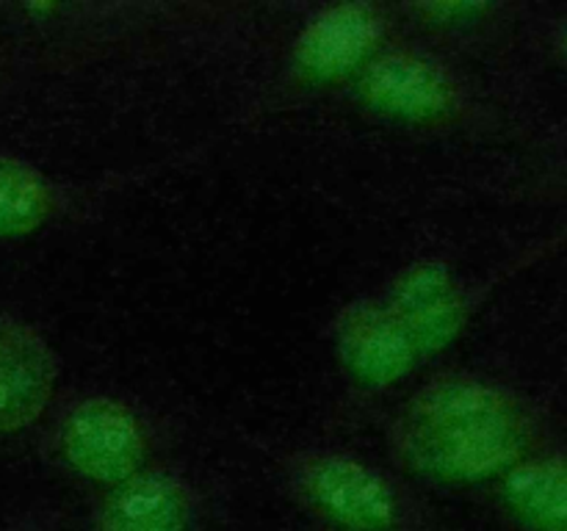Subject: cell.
I'll return each instance as SVG.
<instances>
[{"label":"cell","instance_id":"3","mask_svg":"<svg viewBox=\"0 0 567 531\" xmlns=\"http://www.w3.org/2000/svg\"><path fill=\"white\" fill-rule=\"evenodd\" d=\"M169 429L138 398L109 391H61L42 424V454L94 496L164 462Z\"/></svg>","mask_w":567,"mask_h":531},{"label":"cell","instance_id":"10","mask_svg":"<svg viewBox=\"0 0 567 531\" xmlns=\"http://www.w3.org/2000/svg\"><path fill=\"white\" fill-rule=\"evenodd\" d=\"M92 186L39 169L20 155L0 153V241H22L75 216Z\"/></svg>","mask_w":567,"mask_h":531},{"label":"cell","instance_id":"2","mask_svg":"<svg viewBox=\"0 0 567 531\" xmlns=\"http://www.w3.org/2000/svg\"><path fill=\"white\" fill-rule=\"evenodd\" d=\"M280 496L321 531H432L430 501L391 465L341 446L277 448L269 454Z\"/></svg>","mask_w":567,"mask_h":531},{"label":"cell","instance_id":"9","mask_svg":"<svg viewBox=\"0 0 567 531\" xmlns=\"http://www.w3.org/2000/svg\"><path fill=\"white\" fill-rule=\"evenodd\" d=\"M203 490L181 465L164 462L94 496L89 531H194Z\"/></svg>","mask_w":567,"mask_h":531},{"label":"cell","instance_id":"7","mask_svg":"<svg viewBox=\"0 0 567 531\" xmlns=\"http://www.w3.org/2000/svg\"><path fill=\"white\" fill-rule=\"evenodd\" d=\"M330 346L349 391L363 398L396 391L426 363L380 293H365L338 310L330 321Z\"/></svg>","mask_w":567,"mask_h":531},{"label":"cell","instance_id":"14","mask_svg":"<svg viewBox=\"0 0 567 531\" xmlns=\"http://www.w3.org/2000/svg\"><path fill=\"white\" fill-rule=\"evenodd\" d=\"M316 531H321V529H316Z\"/></svg>","mask_w":567,"mask_h":531},{"label":"cell","instance_id":"13","mask_svg":"<svg viewBox=\"0 0 567 531\" xmlns=\"http://www.w3.org/2000/svg\"><path fill=\"white\" fill-rule=\"evenodd\" d=\"M14 531H66V529H64V525L48 523V520H31V523H22V525H17Z\"/></svg>","mask_w":567,"mask_h":531},{"label":"cell","instance_id":"1","mask_svg":"<svg viewBox=\"0 0 567 531\" xmlns=\"http://www.w3.org/2000/svg\"><path fill=\"white\" fill-rule=\"evenodd\" d=\"M546 442V418L526 393L471 371H441L385 420L391 468L413 485H496Z\"/></svg>","mask_w":567,"mask_h":531},{"label":"cell","instance_id":"5","mask_svg":"<svg viewBox=\"0 0 567 531\" xmlns=\"http://www.w3.org/2000/svg\"><path fill=\"white\" fill-rule=\"evenodd\" d=\"M399 28L396 9L382 3H332L310 14L293 33L286 53V83L299 92L352 83Z\"/></svg>","mask_w":567,"mask_h":531},{"label":"cell","instance_id":"12","mask_svg":"<svg viewBox=\"0 0 567 531\" xmlns=\"http://www.w3.org/2000/svg\"><path fill=\"white\" fill-rule=\"evenodd\" d=\"M551 53L557 59V64L567 72V11L551 28Z\"/></svg>","mask_w":567,"mask_h":531},{"label":"cell","instance_id":"11","mask_svg":"<svg viewBox=\"0 0 567 531\" xmlns=\"http://www.w3.org/2000/svg\"><path fill=\"white\" fill-rule=\"evenodd\" d=\"M493 487L513 531H567V442H543Z\"/></svg>","mask_w":567,"mask_h":531},{"label":"cell","instance_id":"6","mask_svg":"<svg viewBox=\"0 0 567 531\" xmlns=\"http://www.w3.org/2000/svg\"><path fill=\"white\" fill-rule=\"evenodd\" d=\"M509 266L513 263H507L504 271L487 274L485 280H474L437 260H419L399 269L377 293L408 326L415 346L430 363L468 330L474 315L485 308L487 296L507 282L513 271Z\"/></svg>","mask_w":567,"mask_h":531},{"label":"cell","instance_id":"4","mask_svg":"<svg viewBox=\"0 0 567 531\" xmlns=\"http://www.w3.org/2000/svg\"><path fill=\"white\" fill-rule=\"evenodd\" d=\"M360 111L408 131H457L476 116L474 86L446 59L393 39L352 81Z\"/></svg>","mask_w":567,"mask_h":531},{"label":"cell","instance_id":"8","mask_svg":"<svg viewBox=\"0 0 567 531\" xmlns=\"http://www.w3.org/2000/svg\"><path fill=\"white\" fill-rule=\"evenodd\" d=\"M59 393V352L31 321L0 313V440L42 426Z\"/></svg>","mask_w":567,"mask_h":531}]
</instances>
